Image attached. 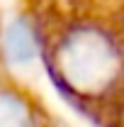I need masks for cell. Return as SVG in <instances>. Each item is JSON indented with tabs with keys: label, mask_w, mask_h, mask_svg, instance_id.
<instances>
[{
	"label": "cell",
	"mask_w": 124,
	"mask_h": 127,
	"mask_svg": "<svg viewBox=\"0 0 124 127\" xmlns=\"http://www.w3.org/2000/svg\"><path fill=\"white\" fill-rule=\"evenodd\" d=\"M56 64L68 86L83 93H97L117 81L119 51L105 32L95 27H76L61 42Z\"/></svg>",
	"instance_id": "6da1fadb"
},
{
	"label": "cell",
	"mask_w": 124,
	"mask_h": 127,
	"mask_svg": "<svg viewBox=\"0 0 124 127\" xmlns=\"http://www.w3.org/2000/svg\"><path fill=\"white\" fill-rule=\"evenodd\" d=\"M5 54L12 64H22V66H27L37 56L34 34H32L27 22L17 20L7 27V32H5Z\"/></svg>",
	"instance_id": "7a4b0ae2"
},
{
	"label": "cell",
	"mask_w": 124,
	"mask_h": 127,
	"mask_svg": "<svg viewBox=\"0 0 124 127\" xmlns=\"http://www.w3.org/2000/svg\"><path fill=\"white\" fill-rule=\"evenodd\" d=\"M0 127H34L27 103L12 91L2 93V125Z\"/></svg>",
	"instance_id": "3957f363"
}]
</instances>
